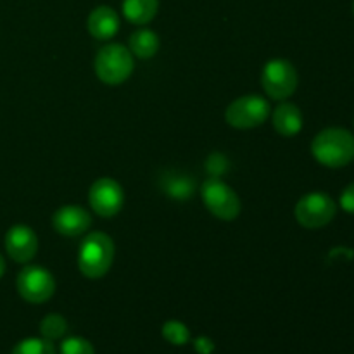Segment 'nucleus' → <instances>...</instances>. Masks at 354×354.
I'll use <instances>...</instances> for the list:
<instances>
[{"label":"nucleus","mask_w":354,"mask_h":354,"mask_svg":"<svg viewBox=\"0 0 354 354\" xmlns=\"http://www.w3.org/2000/svg\"><path fill=\"white\" fill-rule=\"evenodd\" d=\"M114 261V242L104 232L85 234L78 249V270L90 280H99L109 273Z\"/></svg>","instance_id":"nucleus-1"},{"label":"nucleus","mask_w":354,"mask_h":354,"mask_svg":"<svg viewBox=\"0 0 354 354\" xmlns=\"http://www.w3.org/2000/svg\"><path fill=\"white\" fill-rule=\"evenodd\" d=\"M311 154L327 168H342L354 159V135L344 128H325L311 142Z\"/></svg>","instance_id":"nucleus-2"},{"label":"nucleus","mask_w":354,"mask_h":354,"mask_svg":"<svg viewBox=\"0 0 354 354\" xmlns=\"http://www.w3.org/2000/svg\"><path fill=\"white\" fill-rule=\"evenodd\" d=\"M135 68L133 54L121 44H107L93 59V71L106 85H121L131 76Z\"/></svg>","instance_id":"nucleus-3"},{"label":"nucleus","mask_w":354,"mask_h":354,"mask_svg":"<svg viewBox=\"0 0 354 354\" xmlns=\"http://www.w3.org/2000/svg\"><path fill=\"white\" fill-rule=\"evenodd\" d=\"M204 206L214 218L221 221L237 220L242 211L241 197L234 189L218 176H209L201 187Z\"/></svg>","instance_id":"nucleus-4"},{"label":"nucleus","mask_w":354,"mask_h":354,"mask_svg":"<svg viewBox=\"0 0 354 354\" xmlns=\"http://www.w3.org/2000/svg\"><path fill=\"white\" fill-rule=\"evenodd\" d=\"M270 114H272V106L268 99L256 93H248L228 104L225 111V120L232 128L251 130L268 121Z\"/></svg>","instance_id":"nucleus-5"},{"label":"nucleus","mask_w":354,"mask_h":354,"mask_svg":"<svg viewBox=\"0 0 354 354\" xmlns=\"http://www.w3.org/2000/svg\"><path fill=\"white\" fill-rule=\"evenodd\" d=\"M297 71L287 59H270L261 71V86L273 100H287L297 88Z\"/></svg>","instance_id":"nucleus-6"},{"label":"nucleus","mask_w":354,"mask_h":354,"mask_svg":"<svg viewBox=\"0 0 354 354\" xmlns=\"http://www.w3.org/2000/svg\"><path fill=\"white\" fill-rule=\"evenodd\" d=\"M16 289L26 303L44 304L54 296L55 279L44 266L28 265L17 273Z\"/></svg>","instance_id":"nucleus-7"},{"label":"nucleus","mask_w":354,"mask_h":354,"mask_svg":"<svg viewBox=\"0 0 354 354\" xmlns=\"http://www.w3.org/2000/svg\"><path fill=\"white\" fill-rule=\"evenodd\" d=\"M337 213L334 199L324 192H310L301 197L294 209L297 223L304 228H322L330 223Z\"/></svg>","instance_id":"nucleus-8"},{"label":"nucleus","mask_w":354,"mask_h":354,"mask_svg":"<svg viewBox=\"0 0 354 354\" xmlns=\"http://www.w3.org/2000/svg\"><path fill=\"white\" fill-rule=\"evenodd\" d=\"M123 187L111 176L95 180L88 190V204L100 218H113L123 209Z\"/></svg>","instance_id":"nucleus-9"},{"label":"nucleus","mask_w":354,"mask_h":354,"mask_svg":"<svg viewBox=\"0 0 354 354\" xmlns=\"http://www.w3.org/2000/svg\"><path fill=\"white\" fill-rule=\"evenodd\" d=\"M52 227L62 237H82L92 227V214L82 206L66 204L54 213Z\"/></svg>","instance_id":"nucleus-10"},{"label":"nucleus","mask_w":354,"mask_h":354,"mask_svg":"<svg viewBox=\"0 0 354 354\" xmlns=\"http://www.w3.org/2000/svg\"><path fill=\"white\" fill-rule=\"evenodd\" d=\"M6 251L16 263H30L38 252V237L28 225H14L6 234Z\"/></svg>","instance_id":"nucleus-11"},{"label":"nucleus","mask_w":354,"mask_h":354,"mask_svg":"<svg viewBox=\"0 0 354 354\" xmlns=\"http://www.w3.org/2000/svg\"><path fill=\"white\" fill-rule=\"evenodd\" d=\"M275 131L282 137H296L303 130V113L292 102L282 100L270 114Z\"/></svg>","instance_id":"nucleus-12"},{"label":"nucleus","mask_w":354,"mask_h":354,"mask_svg":"<svg viewBox=\"0 0 354 354\" xmlns=\"http://www.w3.org/2000/svg\"><path fill=\"white\" fill-rule=\"evenodd\" d=\"M88 33L97 40H109L120 30V16L109 6H99L88 14L86 19Z\"/></svg>","instance_id":"nucleus-13"},{"label":"nucleus","mask_w":354,"mask_h":354,"mask_svg":"<svg viewBox=\"0 0 354 354\" xmlns=\"http://www.w3.org/2000/svg\"><path fill=\"white\" fill-rule=\"evenodd\" d=\"M159 47H161V41H159L158 33L149 28L133 31L128 40V48L133 57L138 59H152L159 52Z\"/></svg>","instance_id":"nucleus-14"},{"label":"nucleus","mask_w":354,"mask_h":354,"mask_svg":"<svg viewBox=\"0 0 354 354\" xmlns=\"http://www.w3.org/2000/svg\"><path fill=\"white\" fill-rule=\"evenodd\" d=\"M159 9V0H123L121 12L124 19L131 24H147L156 17Z\"/></svg>","instance_id":"nucleus-15"},{"label":"nucleus","mask_w":354,"mask_h":354,"mask_svg":"<svg viewBox=\"0 0 354 354\" xmlns=\"http://www.w3.org/2000/svg\"><path fill=\"white\" fill-rule=\"evenodd\" d=\"M66 332H68V322L62 315L50 313L40 322V334L47 341H59L64 337Z\"/></svg>","instance_id":"nucleus-16"},{"label":"nucleus","mask_w":354,"mask_h":354,"mask_svg":"<svg viewBox=\"0 0 354 354\" xmlns=\"http://www.w3.org/2000/svg\"><path fill=\"white\" fill-rule=\"evenodd\" d=\"M161 334L169 344L173 346H185L190 342V330L183 322L168 320L161 328Z\"/></svg>","instance_id":"nucleus-17"},{"label":"nucleus","mask_w":354,"mask_h":354,"mask_svg":"<svg viewBox=\"0 0 354 354\" xmlns=\"http://www.w3.org/2000/svg\"><path fill=\"white\" fill-rule=\"evenodd\" d=\"M10 354H55V348L52 341H47V339L30 337L17 342Z\"/></svg>","instance_id":"nucleus-18"},{"label":"nucleus","mask_w":354,"mask_h":354,"mask_svg":"<svg viewBox=\"0 0 354 354\" xmlns=\"http://www.w3.org/2000/svg\"><path fill=\"white\" fill-rule=\"evenodd\" d=\"M59 354H95V349L85 337H68L61 342Z\"/></svg>","instance_id":"nucleus-19"},{"label":"nucleus","mask_w":354,"mask_h":354,"mask_svg":"<svg viewBox=\"0 0 354 354\" xmlns=\"http://www.w3.org/2000/svg\"><path fill=\"white\" fill-rule=\"evenodd\" d=\"M192 189H194V183L189 182L187 178H173L166 192H168L169 196L176 197V199H183V197L190 196V194L194 192Z\"/></svg>","instance_id":"nucleus-20"},{"label":"nucleus","mask_w":354,"mask_h":354,"mask_svg":"<svg viewBox=\"0 0 354 354\" xmlns=\"http://www.w3.org/2000/svg\"><path fill=\"white\" fill-rule=\"evenodd\" d=\"M214 342L213 339H209L207 335H199V337L194 339V349L197 354H213L214 353Z\"/></svg>","instance_id":"nucleus-21"},{"label":"nucleus","mask_w":354,"mask_h":354,"mask_svg":"<svg viewBox=\"0 0 354 354\" xmlns=\"http://www.w3.org/2000/svg\"><path fill=\"white\" fill-rule=\"evenodd\" d=\"M339 203H341L342 209L354 214V183H351V185H348L342 190L341 201H339Z\"/></svg>","instance_id":"nucleus-22"},{"label":"nucleus","mask_w":354,"mask_h":354,"mask_svg":"<svg viewBox=\"0 0 354 354\" xmlns=\"http://www.w3.org/2000/svg\"><path fill=\"white\" fill-rule=\"evenodd\" d=\"M3 273H6V259H3V256L0 254V279L3 277Z\"/></svg>","instance_id":"nucleus-23"}]
</instances>
